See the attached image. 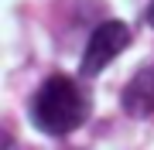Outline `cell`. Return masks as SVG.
Masks as SVG:
<instances>
[{
    "label": "cell",
    "instance_id": "cell-3",
    "mask_svg": "<svg viewBox=\"0 0 154 150\" xmlns=\"http://www.w3.org/2000/svg\"><path fill=\"white\" fill-rule=\"evenodd\" d=\"M120 102H123V113H127V116H134V119L154 116V65L140 68V72L123 85Z\"/></svg>",
    "mask_w": 154,
    "mask_h": 150
},
{
    "label": "cell",
    "instance_id": "cell-1",
    "mask_svg": "<svg viewBox=\"0 0 154 150\" xmlns=\"http://www.w3.org/2000/svg\"><path fill=\"white\" fill-rule=\"evenodd\" d=\"M89 119V92L72 75H48L31 96V123L48 137H65Z\"/></svg>",
    "mask_w": 154,
    "mask_h": 150
},
{
    "label": "cell",
    "instance_id": "cell-2",
    "mask_svg": "<svg viewBox=\"0 0 154 150\" xmlns=\"http://www.w3.org/2000/svg\"><path fill=\"white\" fill-rule=\"evenodd\" d=\"M127 45H130V28H127L123 21H103V24L93 31V38H89V45H86V51H82L79 75H82V78L96 75L99 68H106Z\"/></svg>",
    "mask_w": 154,
    "mask_h": 150
},
{
    "label": "cell",
    "instance_id": "cell-4",
    "mask_svg": "<svg viewBox=\"0 0 154 150\" xmlns=\"http://www.w3.org/2000/svg\"><path fill=\"white\" fill-rule=\"evenodd\" d=\"M147 24L154 28V0H151V7H147Z\"/></svg>",
    "mask_w": 154,
    "mask_h": 150
}]
</instances>
